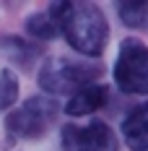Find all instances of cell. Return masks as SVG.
<instances>
[{
	"instance_id": "obj_8",
	"label": "cell",
	"mask_w": 148,
	"mask_h": 151,
	"mask_svg": "<svg viewBox=\"0 0 148 151\" xmlns=\"http://www.w3.org/2000/svg\"><path fill=\"white\" fill-rule=\"evenodd\" d=\"M0 47H3V52H5V58H8V60H13L21 70H29L31 63L42 55V47H39V45H29V42L16 39V37L0 39Z\"/></svg>"
},
{
	"instance_id": "obj_2",
	"label": "cell",
	"mask_w": 148,
	"mask_h": 151,
	"mask_svg": "<svg viewBox=\"0 0 148 151\" xmlns=\"http://www.w3.org/2000/svg\"><path fill=\"white\" fill-rule=\"evenodd\" d=\"M104 76L102 65H94V63H78V60H68V58H47L42 63V70H39V86L52 94H78L81 89L91 86L96 78Z\"/></svg>"
},
{
	"instance_id": "obj_10",
	"label": "cell",
	"mask_w": 148,
	"mask_h": 151,
	"mask_svg": "<svg viewBox=\"0 0 148 151\" xmlns=\"http://www.w3.org/2000/svg\"><path fill=\"white\" fill-rule=\"evenodd\" d=\"M119 18L125 26L130 29H143L148 21V3L146 0H127V3H119L117 5Z\"/></svg>"
},
{
	"instance_id": "obj_4",
	"label": "cell",
	"mask_w": 148,
	"mask_h": 151,
	"mask_svg": "<svg viewBox=\"0 0 148 151\" xmlns=\"http://www.w3.org/2000/svg\"><path fill=\"white\" fill-rule=\"evenodd\" d=\"M60 107L52 96H29L21 107L8 112L5 130L16 138H39L55 122Z\"/></svg>"
},
{
	"instance_id": "obj_5",
	"label": "cell",
	"mask_w": 148,
	"mask_h": 151,
	"mask_svg": "<svg viewBox=\"0 0 148 151\" xmlns=\"http://www.w3.org/2000/svg\"><path fill=\"white\" fill-rule=\"evenodd\" d=\"M62 151H117V133L104 120H89L86 125L68 122L60 133Z\"/></svg>"
},
{
	"instance_id": "obj_1",
	"label": "cell",
	"mask_w": 148,
	"mask_h": 151,
	"mask_svg": "<svg viewBox=\"0 0 148 151\" xmlns=\"http://www.w3.org/2000/svg\"><path fill=\"white\" fill-rule=\"evenodd\" d=\"M60 34L75 52L86 58H99L109 42V24L99 5L94 3H52L47 8Z\"/></svg>"
},
{
	"instance_id": "obj_3",
	"label": "cell",
	"mask_w": 148,
	"mask_h": 151,
	"mask_svg": "<svg viewBox=\"0 0 148 151\" xmlns=\"http://www.w3.org/2000/svg\"><path fill=\"white\" fill-rule=\"evenodd\" d=\"M112 78L125 94H148V47L140 39H122Z\"/></svg>"
},
{
	"instance_id": "obj_11",
	"label": "cell",
	"mask_w": 148,
	"mask_h": 151,
	"mask_svg": "<svg viewBox=\"0 0 148 151\" xmlns=\"http://www.w3.org/2000/svg\"><path fill=\"white\" fill-rule=\"evenodd\" d=\"M18 99V78L13 70H0V115L5 109H11Z\"/></svg>"
},
{
	"instance_id": "obj_9",
	"label": "cell",
	"mask_w": 148,
	"mask_h": 151,
	"mask_svg": "<svg viewBox=\"0 0 148 151\" xmlns=\"http://www.w3.org/2000/svg\"><path fill=\"white\" fill-rule=\"evenodd\" d=\"M24 29H26V34L29 37H34V39H42V42H47V39H55L60 34L57 24H55V18H52V13L49 11H39V13H31L26 21H24Z\"/></svg>"
},
{
	"instance_id": "obj_6",
	"label": "cell",
	"mask_w": 148,
	"mask_h": 151,
	"mask_svg": "<svg viewBox=\"0 0 148 151\" xmlns=\"http://www.w3.org/2000/svg\"><path fill=\"white\" fill-rule=\"evenodd\" d=\"M107 102H109V86H104V83H91V86L81 89L78 94H73V96L68 99L65 112H68L70 117H86L91 112L102 109Z\"/></svg>"
},
{
	"instance_id": "obj_7",
	"label": "cell",
	"mask_w": 148,
	"mask_h": 151,
	"mask_svg": "<svg viewBox=\"0 0 148 151\" xmlns=\"http://www.w3.org/2000/svg\"><path fill=\"white\" fill-rule=\"evenodd\" d=\"M122 138L133 151H148V102L130 109L122 120Z\"/></svg>"
}]
</instances>
